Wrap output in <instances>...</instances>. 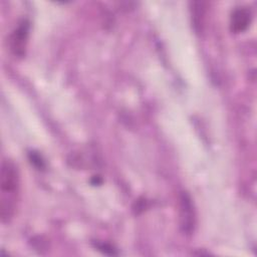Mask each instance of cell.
I'll list each match as a JSON object with an SVG mask.
<instances>
[{
	"instance_id": "1",
	"label": "cell",
	"mask_w": 257,
	"mask_h": 257,
	"mask_svg": "<svg viewBox=\"0 0 257 257\" xmlns=\"http://www.w3.org/2000/svg\"><path fill=\"white\" fill-rule=\"evenodd\" d=\"M19 185L17 167L11 161H3L0 173V216L3 223H8L15 213Z\"/></svg>"
},
{
	"instance_id": "2",
	"label": "cell",
	"mask_w": 257,
	"mask_h": 257,
	"mask_svg": "<svg viewBox=\"0 0 257 257\" xmlns=\"http://www.w3.org/2000/svg\"><path fill=\"white\" fill-rule=\"evenodd\" d=\"M30 23L28 20L23 19L13 29L8 38L10 51L17 58H23L26 54L28 37H29Z\"/></svg>"
},
{
	"instance_id": "3",
	"label": "cell",
	"mask_w": 257,
	"mask_h": 257,
	"mask_svg": "<svg viewBox=\"0 0 257 257\" xmlns=\"http://www.w3.org/2000/svg\"><path fill=\"white\" fill-rule=\"evenodd\" d=\"M180 223L183 233L190 235L196 227V211L191 196L187 192L180 194Z\"/></svg>"
},
{
	"instance_id": "4",
	"label": "cell",
	"mask_w": 257,
	"mask_h": 257,
	"mask_svg": "<svg viewBox=\"0 0 257 257\" xmlns=\"http://www.w3.org/2000/svg\"><path fill=\"white\" fill-rule=\"evenodd\" d=\"M252 20L251 10L246 7L235 9L230 17V29L234 33H241L245 31Z\"/></svg>"
},
{
	"instance_id": "5",
	"label": "cell",
	"mask_w": 257,
	"mask_h": 257,
	"mask_svg": "<svg viewBox=\"0 0 257 257\" xmlns=\"http://www.w3.org/2000/svg\"><path fill=\"white\" fill-rule=\"evenodd\" d=\"M191 15L192 23L196 33H201L203 31L205 15H206V2L194 1L191 2Z\"/></svg>"
},
{
	"instance_id": "6",
	"label": "cell",
	"mask_w": 257,
	"mask_h": 257,
	"mask_svg": "<svg viewBox=\"0 0 257 257\" xmlns=\"http://www.w3.org/2000/svg\"><path fill=\"white\" fill-rule=\"evenodd\" d=\"M29 160H30V163L36 167L38 170H43L45 168V165H44V161L43 159L41 158V156L39 154H37L36 152H30L29 153Z\"/></svg>"
},
{
	"instance_id": "7",
	"label": "cell",
	"mask_w": 257,
	"mask_h": 257,
	"mask_svg": "<svg viewBox=\"0 0 257 257\" xmlns=\"http://www.w3.org/2000/svg\"><path fill=\"white\" fill-rule=\"evenodd\" d=\"M95 247L97 248V250H99L105 255H117L116 250L110 244H107L104 242H96Z\"/></svg>"
}]
</instances>
